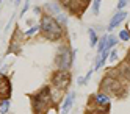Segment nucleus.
Returning <instances> with one entry per match:
<instances>
[{
  "label": "nucleus",
  "instance_id": "8",
  "mask_svg": "<svg viewBox=\"0 0 130 114\" xmlns=\"http://www.w3.org/2000/svg\"><path fill=\"white\" fill-rule=\"evenodd\" d=\"M94 100H96V103H97V106H107L108 103H110V97L107 96V94H104V92L96 94V96H94Z\"/></svg>",
  "mask_w": 130,
  "mask_h": 114
},
{
  "label": "nucleus",
  "instance_id": "2",
  "mask_svg": "<svg viewBox=\"0 0 130 114\" xmlns=\"http://www.w3.org/2000/svg\"><path fill=\"white\" fill-rule=\"evenodd\" d=\"M31 102H33V109H35L36 114L45 111V109H47V105L50 103V88L41 89V91L31 99Z\"/></svg>",
  "mask_w": 130,
  "mask_h": 114
},
{
  "label": "nucleus",
  "instance_id": "3",
  "mask_svg": "<svg viewBox=\"0 0 130 114\" xmlns=\"http://www.w3.org/2000/svg\"><path fill=\"white\" fill-rule=\"evenodd\" d=\"M72 61H74V55H71V49L69 47H61L58 50V53H57V60H55L58 69L68 70L72 66Z\"/></svg>",
  "mask_w": 130,
  "mask_h": 114
},
{
  "label": "nucleus",
  "instance_id": "9",
  "mask_svg": "<svg viewBox=\"0 0 130 114\" xmlns=\"http://www.w3.org/2000/svg\"><path fill=\"white\" fill-rule=\"evenodd\" d=\"M108 34H104V36H102L100 37V39H99V42H97V52L99 53H102V52H104L105 49H107V44H108Z\"/></svg>",
  "mask_w": 130,
  "mask_h": 114
},
{
  "label": "nucleus",
  "instance_id": "11",
  "mask_svg": "<svg viewBox=\"0 0 130 114\" xmlns=\"http://www.w3.org/2000/svg\"><path fill=\"white\" fill-rule=\"evenodd\" d=\"M8 111H10V99H3L0 102V112L8 114Z\"/></svg>",
  "mask_w": 130,
  "mask_h": 114
},
{
  "label": "nucleus",
  "instance_id": "5",
  "mask_svg": "<svg viewBox=\"0 0 130 114\" xmlns=\"http://www.w3.org/2000/svg\"><path fill=\"white\" fill-rule=\"evenodd\" d=\"M11 96V83L6 75L0 73V97L2 99H10Z\"/></svg>",
  "mask_w": 130,
  "mask_h": 114
},
{
  "label": "nucleus",
  "instance_id": "21",
  "mask_svg": "<svg viewBox=\"0 0 130 114\" xmlns=\"http://www.w3.org/2000/svg\"><path fill=\"white\" fill-rule=\"evenodd\" d=\"M127 63L130 64V52H128V55H127Z\"/></svg>",
  "mask_w": 130,
  "mask_h": 114
},
{
  "label": "nucleus",
  "instance_id": "7",
  "mask_svg": "<svg viewBox=\"0 0 130 114\" xmlns=\"http://www.w3.org/2000/svg\"><path fill=\"white\" fill-rule=\"evenodd\" d=\"M74 100H75V92H71L69 96L64 99V102H63L61 114H68V112H69V109H71V108H72V105H74Z\"/></svg>",
  "mask_w": 130,
  "mask_h": 114
},
{
  "label": "nucleus",
  "instance_id": "1",
  "mask_svg": "<svg viewBox=\"0 0 130 114\" xmlns=\"http://www.w3.org/2000/svg\"><path fill=\"white\" fill-rule=\"evenodd\" d=\"M41 31L44 33V36L47 37V39L57 41L63 34V28L58 24L57 19H53L52 16H42V19H41Z\"/></svg>",
  "mask_w": 130,
  "mask_h": 114
},
{
  "label": "nucleus",
  "instance_id": "19",
  "mask_svg": "<svg viewBox=\"0 0 130 114\" xmlns=\"http://www.w3.org/2000/svg\"><path fill=\"white\" fill-rule=\"evenodd\" d=\"M47 8L50 9V11H55V13H60V6H55L53 3H49V5H47Z\"/></svg>",
  "mask_w": 130,
  "mask_h": 114
},
{
  "label": "nucleus",
  "instance_id": "16",
  "mask_svg": "<svg viewBox=\"0 0 130 114\" xmlns=\"http://www.w3.org/2000/svg\"><path fill=\"white\" fill-rule=\"evenodd\" d=\"M100 2H102V0H92V11H94V14H99Z\"/></svg>",
  "mask_w": 130,
  "mask_h": 114
},
{
  "label": "nucleus",
  "instance_id": "10",
  "mask_svg": "<svg viewBox=\"0 0 130 114\" xmlns=\"http://www.w3.org/2000/svg\"><path fill=\"white\" fill-rule=\"evenodd\" d=\"M88 36H89V45H91V47H97L99 37H97L96 31L92 30V28H89V30H88Z\"/></svg>",
  "mask_w": 130,
  "mask_h": 114
},
{
  "label": "nucleus",
  "instance_id": "20",
  "mask_svg": "<svg viewBox=\"0 0 130 114\" xmlns=\"http://www.w3.org/2000/svg\"><path fill=\"white\" fill-rule=\"evenodd\" d=\"M125 5H127V0H119L118 2V9H124Z\"/></svg>",
  "mask_w": 130,
  "mask_h": 114
},
{
  "label": "nucleus",
  "instance_id": "6",
  "mask_svg": "<svg viewBox=\"0 0 130 114\" xmlns=\"http://www.w3.org/2000/svg\"><path fill=\"white\" fill-rule=\"evenodd\" d=\"M125 17H127V13L124 11V9H119V11H118L113 17H111V21H110V24H108V31H111L115 27H118V25H119V24L125 19Z\"/></svg>",
  "mask_w": 130,
  "mask_h": 114
},
{
  "label": "nucleus",
  "instance_id": "18",
  "mask_svg": "<svg viewBox=\"0 0 130 114\" xmlns=\"http://www.w3.org/2000/svg\"><path fill=\"white\" fill-rule=\"evenodd\" d=\"M28 8H30V2H28V0H27V2L24 3V8H22V11H21V17L27 13V11H28Z\"/></svg>",
  "mask_w": 130,
  "mask_h": 114
},
{
  "label": "nucleus",
  "instance_id": "13",
  "mask_svg": "<svg viewBox=\"0 0 130 114\" xmlns=\"http://www.w3.org/2000/svg\"><path fill=\"white\" fill-rule=\"evenodd\" d=\"M118 44V37L116 36H110L108 37V44H107V49L108 50H111V49H113V47Z\"/></svg>",
  "mask_w": 130,
  "mask_h": 114
},
{
  "label": "nucleus",
  "instance_id": "14",
  "mask_svg": "<svg viewBox=\"0 0 130 114\" xmlns=\"http://www.w3.org/2000/svg\"><path fill=\"white\" fill-rule=\"evenodd\" d=\"M119 39H121V41H124V42L128 41V39H130L128 31H127V30H121V31H119Z\"/></svg>",
  "mask_w": 130,
  "mask_h": 114
},
{
  "label": "nucleus",
  "instance_id": "17",
  "mask_svg": "<svg viewBox=\"0 0 130 114\" xmlns=\"http://www.w3.org/2000/svg\"><path fill=\"white\" fill-rule=\"evenodd\" d=\"M110 63H115V61H118V52L116 50H111V53H110V60H108Z\"/></svg>",
  "mask_w": 130,
  "mask_h": 114
},
{
  "label": "nucleus",
  "instance_id": "4",
  "mask_svg": "<svg viewBox=\"0 0 130 114\" xmlns=\"http://www.w3.org/2000/svg\"><path fill=\"white\" fill-rule=\"evenodd\" d=\"M52 83H53V86L57 88L58 91L66 89L69 86V83H71V75H69V72L58 69V72L52 77Z\"/></svg>",
  "mask_w": 130,
  "mask_h": 114
},
{
  "label": "nucleus",
  "instance_id": "12",
  "mask_svg": "<svg viewBox=\"0 0 130 114\" xmlns=\"http://www.w3.org/2000/svg\"><path fill=\"white\" fill-rule=\"evenodd\" d=\"M92 72H94V70H89V72H88V73L85 75V77H80L77 83L80 84V86H83V84H86V83H88V80L91 78V75H92Z\"/></svg>",
  "mask_w": 130,
  "mask_h": 114
},
{
  "label": "nucleus",
  "instance_id": "15",
  "mask_svg": "<svg viewBox=\"0 0 130 114\" xmlns=\"http://www.w3.org/2000/svg\"><path fill=\"white\" fill-rule=\"evenodd\" d=\"M38 30H41V25H39V27H38V25H33L30 30L25 31V36H31V34H35V33H38Z\"/></svg>",
  "mask_w": 130,
  "mask_h": 114
}]
</instances>
